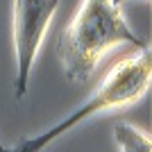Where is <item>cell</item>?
Returning <instances> with one entry per match:
<instances>
[{
    "instance_id": "6",
    "label": "cell",
    "mask_w": 152,
    "mask_h": 152,
    "mask_svg": "<svg viewBox=\"0 0 152 152\" xmlns=\"http://www.w3.org/2000/svg\"><path fill=\"white\" fill-rule=\"evenodd\" d=\"M0 152H5V145H2V143H0Z\"/></svg>"
},
{
    "instance_id": "5",
    "label": "cell",
    "mask_w": 152,
    "mask_h": 152,
    "mask_svg": "<svg viewBox=\"0 0 152 152\" xmlns=\"http://www.w3.org/2000/svg\"><path fill=\"white\" fill-rule=\"evenodd\" d=\"M123 2H125V0H114V5H118V7H121Z\"/></svg>"
},
{
    "instance_id": "4",
    "label": "cell",
    "mask_w": 152,
    "mask_h": 152,
    "mask_svg": "<svg viewBox=\"0 0 152 152\" xmlns=\"http://www.w3.org/2000/svg\"><path fill=\"white\" fill-rule=\"evenodd\" d=\"M114 139L118 143V148L125 152H150L152 143L150 136H145L143 132H139L136 127L125 125V123H118L114 125Z\"/></svg>"
},
{
    "instance_id": "2",
    "label": "cell",
    "mask_w": 152,
    "mask_h": 152,
    "mask_svg": "<svg viewBox=\"0 0 152 152\" xmlns=\"http://www.w3.org/2000/svg\"><path fill=\"white\" fill-rule=\"evenodd\" d=\"M150 77H152V55L148 48H141L134 57L118 61L109 70L107 77L100 82V86L93 91V95L82 107H77L68 118H64L61 123L52 125L43 134L32 136V139H23L16 145V152L43 150L48 143H52L61 134H66L68 129H73L82 121H86L89 116H95L100 111H107V109L127 107V104L136 102L139 98L145 95L148 86H150Z\"/></svg>"
},
{
    "instance_id": "3",
    "label": "cell",
    "mask_w": 152,
    "mask_h": 152,
    "mask_svg": "<svg viewBox=\"0 0 152 152\" xmlns=\"http://www.w3.org/2000/svg\"><path fill=\"white\" fill-rule=\"evenodd\" d=\"M57 7L59 0H14V45L18 64L14 80L16 100H20L27 91L32 64Z\"/></svg>"
},
{
    "instance_id": "1",
    "label": "cell",
    "mask_w": 152,
    "mask_h": 152,
    "mask_svg": "<svg viewBox=\"0 0 152 152\" xmlns=\"http://www.w3.org/2000/svg\"><path fill=\"white\" fill-rule=\"evenodd\" d=\"M148 48L125 23L114 0H82L57 41V57L70 82H84L114 45Z\"/></svg>"
}]
</instances>
